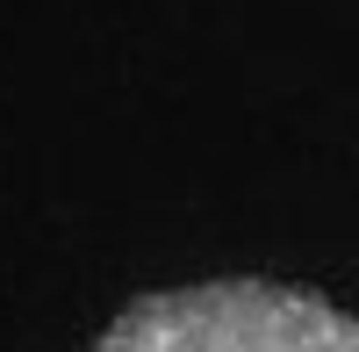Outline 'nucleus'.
I'll return each mask as SVG.
<instances>
[{"label": "nucleus", "mask_w": 359, "mask_h": 352, "mask_svg": "<svg viewBox=\"0 0 359 352\" xmlns=\"http://www.w3.org/2000/svg\"><path fill=\"white\" fill-rule=\"evenodd\" d=\"M86 352H359V316L280 280H201L144 295Z\"/></svg>", "instance_id": "f257e3e1"}]
</instances>
